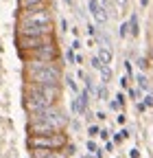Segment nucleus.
<instances>
[{
	"mask_svg": "<svg viewBox=\"0 0 153 158\" xmlns=\"http://www.w3.org/2000/svg\"><path fill=\"white\" fill-rule=\"evenodd\" d=\"M24 84H35V86H61L64 70L59 62H24L22 68Z\"/></svg>",
	"mask_w": 153,
	"mask_h": 158,
	"instance_id": "obj_1",
	"label": "nucleus"
},
{
	"mask_svg": "<svg viewBox=\"0 0 153 158\" xmlns=\"http://www.w3.org/2000/svg\"><path fill=\"white\" fill-rule=\"evenodd\" d=\"M68 125V116L61 112L59 106H50L42 112H35L29 116V136L33 134H55V132H64V127Z\"/></svg>",
	"mask_w": 153,
	"mask_h": 158,
	"instance_id": "obj_2",
	"label": "nucleus"
},
{
	"mask_svg": "<svg viewBox=\"0 0 153 158\" xmlns=\"http://www.w3.org/2000/svg\"><path fill=\"white\" fill-rule=\"evenodd\" d=\"M53 24V13L48 5H40L26 11H18V22L15 27H46Z\"/></svg>",
	"mask_w": 153,
	"mask_h": 158,
	"instance_id": "obj_3",
	"label": "nucleus"
},
{
	"mask_svg": "<svg viewBox=\"0 0 153 158\" xmlns=\"http://www.w3.org/2000/svg\"><path fill=\"white\" fill-rule=\"evenodd\" d=\"M29 149H66L68 134L66 132H55V134H33L26 138Z\"/></svg>",
	"mask_w": 153,
	"mask_h": 158,
	"instance_id": "obj_4",
	"label": "nucleus"
},
{
	"mask_svg": "<svg viewBox=\"0 0 153 158\" xmlns=\"http://www.w3.org/2000/svg\"><path fill=\"white\" fill-rule=\"evenodd\" d=\"M20 55L22 62H31V59H37V62H59V46H57V42L53 44H46V46H40V48H35V51H22V53H18Z\"/></svg>",
	"mask_w": 153,
	"mask_h": 158,
	"instance_id": "obj_5",
	"label": "nucleus"
},
{
	"mask_svg": "<svg viewBox=\"0 0 153 158\" xmlns=\"http://www.w3.org/2000/svg\"><path fill=\"white\" fill-rule=\"evenodd\" d=\"M57 42L55 35H42V37H24V35H15V48L18 53L22 51H35L40 46H46V44H53Z\"/></svg>",
	"mask_w": 153,
	"mask_h": 158,
	"instance_id": "obj_6",
	"label": "nucleus"
},
{
	"mask_svg": "<svg viewBox=\"0 0 153 158\" xmlns=\"http://www.w3.org/2000/svg\"><path fill=\"white\" fill-rule=\"evenodd\" d=\"M15 35H24V37H42V35H55V27H15Z\"/></svg>",
	"mask_w": 153,
	"mask_h": 158,
	"instance_id": "obj_7",
	"label": "nucleus"
},
{
	"mask_svg": "<svg viewBox=\"0 0 153 158\" xmlns=\"http://www.w3.org/2000/svg\"><path fill=\"white\" fill-rule=\"evenodd\" d=\"M31 158H70L66 149H31Z\"/></svg>",
	"mask_w": 153,
	"mask_h": 158,
	"instance_id": "obj_8",
	"label": "nucleus"
},
{
	"mask_svg": "<svg viewBox=\"0 0 153 158\" xmlns=\"http://www.w3.org/2000/svg\"><path fill=\"white\" fill-rule=\"evenodd\" d=\"M88 7H90V11H92V15H94V20H96V22H105L107 20V13H105V7L99 2V0H90L88 2Z\"/></svg>",
	"mask_w": 153,
	"mask_h": 158,
	"instance_id": "obj_9",
	"label": "nucleus"
},
{
	"mask_svg": "<svg viewBox=\"0 0 153 158\" xmlns=\"http://www.w3.org/2000/svg\"><path fill=\"white\" fill-rule=\"evenodd\" d=\"M96 55H99V59L103 62V66H109V64H112V59H114V53H112L109 46H101Z\"/></svg>",
	"mask_w": 153,
	"mask_h": 158,
	"instance_id": "obj_10",
	"label": "nucleus"
},
{
	"mask_svg": "<svg viewBox=\"0 0 153 158\" xmlns=\"http://www.w3.org/2000/svg\"><path fill=\"white\" fill-rule=\"evenodd\" d=\"M40 5H46V0H18V11H26Z\"/></svg>",
	"mask_w": 153,
	"mask_h": 158,
	"instance_id": "obj_11",
	"label": "nucleus"
},
{
	"mask_svg": "<svg viewBox=\"0 0 153 158\" xmlns=\"http://www.w3.org/2000/svg\"><path fill=\"white\" fill-rule=\"evenodd\" d=\"M76 99H79V103H81V110H83V114H85V112H90V110H88V106H90V92H88V90H81Z\"/></svg>",
	"mask_w": 153,
	"mask_h": 158,
	"instance_id": "obj_12",
	"label": "nucleus"
},
{
	"mask_svg": "<svg viewBox=\"0 0 153 158\" xmlns=\"http://www.w3.org/2000/svg\"><path fill=\"white\" fill-rule=\"evenodd\" d=\"M138 33H140V24H138V15L133 13V15L129 18V35H133V37H136Z\"/></svg>",
	"mask_w": 153,
	"mask_h": 158,
	"instance_id": "obj_13",
	"label": "nucleus"
},
{
	"mask_svg": "<svg viewBox=\"0 0 153 158\" xmlns=\"http://www.w3.org/2000/svg\"><path fill=\"white\" fill-rule=\"evenodd\" d=\"M136 81H138V88H140V90H149V86H151L149 77H147L144 73H138V75H136Z\"/></svg>",
	"mask_w": 153,
	"mask_h": 158,
	"instance_id": "obj_14",
	"label": "nucleus"
},
{
	"mask_svg": "<svg viewBox=\"0 0 153 158\" xmlns=\"http://www.w3.org/2000/svg\"><path fill=\"white\" fill-rule=\"evenodd\" d=\"M99 73H101V84L107 86V84H109V79H112V68H109V66H103Z\"/></svg>",
	"mask_w": 153,
	"mask_h": 158,
	"instance_id": "obj_15",
	"label": "nucleus"
},
{
	"mask_svg": "<svg viewBox=\"0 0 153 158\" xmlns=\"http://www.w3.org/2000/svg\"><path fill=\"white\" fill-rule=\"evenodd\" d=\"M66 84H68V88L72 90V92H76V94H79L81 90H79V84H76V79L74 77H70V75H66Z\"/></svg>",
	"mask_w": 153,
	"mask_h": 158,
	"instance_id": "obj_16",
	"label": "nucleus"
},
{
	"mask_svg": "<svg viewBox=\"0 0 153 158\" xmlns=\"http://www.w3.org/2000/svg\"><path fill=\"white\" fill-rule=\"evenodd\" d=\"M127 94H129V99H133V101L138 103V101H140V97H142V90H140V88H129Z\"/></svg>",
	"mask_w": 153,
	"mask_h": 158,
	"instance_id": "obj_17",
	"label": "nucleus"
},
{
	"mask_svg": "<svg viewBox=\"0 0 153 158\" xmlns=\"http://www.w3.org/2000/svg\"><path fill=\"white\" fill-rule=\"evenodd\" d=\"M99 99H101V101H107V99H109V92H107V86H99Z\"/></svg>",
	"mask_w": 153,
	"mask_h": 158,
	"instance_id": "obj_18",
	"label": "nucleus"
},
{
	"mask_svg": "<svg viewBox=\"0 0 153 158\" xmlns=\"http://www.w3.org/2000/svg\"><path fill=\"white\" fill-rule=\"evenodd\" d=\"M88 134H90V138H96V136H101V127L99 125H90L88 127Z\"/></svg>",
	"mask_w": 153,
	"mask_h": 158,
	"instance_id": "obj_19",
	"label": "nucleus"
},
{
	"mask_svg": "<svg viewBox=\"0 0 153 158\" xmlns=\"http://www.w3.org/2000/svg\"><path fill=\"white\" fill-rule=\"evenodd\" d=\"M66 62H68V64H74V62H76V55H74V48H68V51H66Z\"/></svg>",
	"mask_w": 153,
	"mask_h": 158,
	"instance_id": "obj_20",
	"label": "nucleus"
},
{
	"mask_svg": "<svg viewBox=\"0 0 153 158\" xmlns=\"http://www.w3.org/2000/svg\"><path fill=\"white\" fill-rule=\"evenodd\" d=\"M149 66H151V62H149V57H140V59H138V68H140V70H147Z\"/></svg>",
	"mask_w": 153,
	"mask_h": 158,
	"instance_id": "obj_21",
	"label": "nucleus"
},
{
	"mask_svg": "<svg viewBox=\"0 0 153 158\" xmlns=\"http://www.w3.org/2000/svg\"><path fill=\"white\" fill-rule=\"evenodd\" d=\"M92 68H94V70H101V68H103V62L99 59V55L92 57Z\"/></svg>",
	"mask_w": 153,
	"mask_h": 158,
	"instance_id": "obj_22",
	"label": "nucleus"
},
{
	"mask_svg": "<svg viewBox=\"0 0 153 158\" xmlns=\"http://www.w3.org/2000/svg\"><path fill=\"white\" fill-rule=\"evenodd\" d=\"M118 35H120V37L129 35V22H123V24H120V29H118Z\"/></svg>",
	"mask_w": 153,
	"mask_h": 158,
	"instance_id": "obj_23",
	"label": "nucleus"
},
{
	"mask_svg": "<svg viewBox=\"0 0 153 158\" xmlns=\"http://www.w3.org/2000/svg\"><path fill=\"white\" fill-rule=\"evenodd\" d=\"M85 149H88V152H94V154H96V152H99L101 147H96V143H94V141H88V143H85Z\"/></svg>",
	"mask_w": 153,
	"mask_h": 158,
	"instance_id": "obj_24",
	"label": "nucleus"
},
{
	"mask_svg": "<svg viewBox=\"0 0 153 158\" xmlns=\"http://www.w3.org/2000/svg\"><path fill=\"white\" fill-rule=\"evenodd\" d=\"M142 99H144L142 103H144L147 108H153V94H147V97H142Z\"/></svg>",
	"mask_w": 153,
	"mask_h": 158,
	"instance_id": "obj_25",
	"label": "nucleus"
},
{
	"mask_svg": "<svg viewBox=\"0 0 153 158\" xmlns=\"http://www.w3.org/2000/svg\"><path fill=\"white\" fill-rule=\"evenodd\" d=\"M114 99H116V101L120 103V108H123V106H125V99H127V97H125L123 92H118V94H116V97H114Z\"/></svg>",
	"mask_w": 153,
	"mask_h": 158,
	"instance_id": "obj_26",
	"label": "nucleus"
},
{
	"mask_svg": "<svg viewBox=\"0 0 153 158\" xmlns=\"http://www.w3.org/2000/svg\"><path fill=\"white\" fill-rule=\"evenodd\" d=\"M125 70H127V77L133 75V66H131V62H125Z\"/></svg>",
	"mask_w": 153,
	"mask_h": 158,
	"instance_id": "obj_27",
	"label": "nucleus"
},
{
	"mask_svg": "<svg viewBox=\"0 0 153 158\" xmlns=\"http://www.w3.org/2000/svg\"><path fill=\"white\" fill-rule=\"evenodd\" d=\"M129 158H140V149H136V147L129 149Z\"/></svg>",
	"mask_w": 153,
	"mask_h": 158,
	"instance_id": "obj_28",
	"label": "nucleus"
},
{
	"mask_svg": "<svg viewBox=\"0 0 153 158\" xmlns=\"http://www.w3.org/2000/svg\"><path fill=\"white\" fill-rule=\"evenodd\" d=\"M109 108H112V110H118V108H120V103L116 101V99H112V101H109Z\"/></svg>",
	"mask_w": 153,
	"mask_h": 158,
	"instance_id": "obj_29",
	"label": "nucleus"
},
{
	"mask_svg": "<svg viewBox=\"0 0 153 158\" xmlns=\"http://www.w3.org/2000/svg\"><path fill=\"white\" fill-rule=\"evenodd\" d=\"M118 81H120V86H123V88H127V86H129V77H120Z\"/></svg>",
	"mask_w": 153,
	"mask_h": 158,
	"instance_id": "obj_30",
	"label": "nucleus"
},
{
	"mask_svg": "<svg viewBox=\"0 0 153 158\" xmlns=\"http://www.w3.org/2000/svg\"><path fill=\"white\" fill-rule=\"evenodd\" d=\"M123 141H125V138H123V136H120V132H118V134H116V136H114V143H116V145H120V143H123Z\"/></svg>",
	"mask_w": 153,
	"mask_h": 158,
	"instance_id": "obj_31",
	"label": "nucleus"
},
{
	"mask_svg": "<svg viewBox=\"0 0 153 158\" xmlns=\"http://www.w3.org/2000/svg\"><path fill=\"white\" fill-rule=\"evenodd\" d=\"M114 145H116L114 141H107V143H105V152H112V149H114Z\"/></svg>",
	"mask_w": 153,
	"mask_h": 158,
	"instance_id": "obj_32",
	"label": "nucleus"
},
{
	"mask_svg": "<svg viewBox=\"0 0 153 158\" xmlns=\"http://www.w3.org/2000/svg\"><path fill=\"white\" fill-rule=\"evenodd\" d=\"M116 121H118V125H123V123L127 121V116H125V114H118V116H116Z\"/></svg>",
	"mask_w": 153,
	"mask_h": 158,
	"instance_id": "obj_33",
	"label": "nucleus"
},
{
	"mask_svg": "<svg viewBox=\"0 0 153 158\" xmlns=\"http://www.w3.org/2000/svg\"><path fill=\"white\" fill-rule=\"evenodd\" d=\"M107 138H109V132L107 130H101V141H107Z\"/></svg>",
	"mask_w": 153,
	"mask_h": 158,
	"instance_id": "obj_34",
	"label": "nucleus"
},
{
	"mask_svg": "<svg viewBox=\"0 0 153 158\" xmlns=\"http://www.w3.org/2000/svg\"><path fill=\"white\" fill-rule=\"evenodd\" d=\"M96 118H99V121H105L107 114H105V112H96Z\"/></svg>",
	"mask_w": 153,
	"mask_h": 158,
	"instance_id": "obj_35",
	"label": "nucleus"
},
{
	"mask_svg": "<svg viewBox=\"0 0 153 158\" xmlns=\"http://www.w3.org/2000/svg\"><path fill=\"white\" fill-rule=\"evenodd\" d=\"M72 48H74V51L81 48V42H79V40H74V42H72Z\"/></svg>",
	"mask_w": 153,
	"mask_h": 158,
	"instance_id": "obj_36",
	"label": "nucleus"
},
{
	"mask_svg": "<svg viewBox=\"0 0 153 158\" xmlns=\"http://www.w3.org/2000/svg\"><path fill=\"white\" fill-rule=\"evenodd\" d=\"M88 33H90V35H96V29H94V27L90 24V27H88Z\"/></svg>",
	"mask_w": 153,
	"mask_h": 158,
	"instance_id": "obj_37",
	"label": "nucleus"
},
{
	"mask_svg": "<svg viewBox=\"0 0 153 158\" xmlns=\"http://www.w3.org/2000/svg\"><path fill=\"white\" fill-rule=\"evenodd\" d=\"M140 5H142V7H147V5H149V0H140Z\"/></svg>",
	"mask_w": 153,
	"mask_h": 158,
	"instance_id": "obj_38",
	"label": "nucleus"
},
{
	"mask_svg": "<svg viewBox=\"0 0 153 158\" xmlns=\"http://www.w3.org/2000/svg\"><path fill=\"white\" fill-rule=\"evenodd\" d=\"M66 5H72V0H66Z\"/></svg>",
	"mask_w": 153,
	"mask_h": 158,
	"instance_id": "obj_39",
	"label": "nucleus"
}]
</instances>
